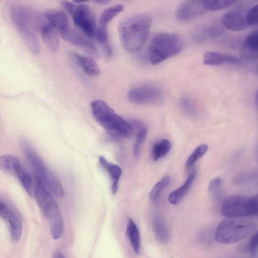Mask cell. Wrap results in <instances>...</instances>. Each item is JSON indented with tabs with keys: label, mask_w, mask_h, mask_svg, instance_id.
I'll return each mask as SVG.
<instances>
[{
	"label": "cell",
	"mask_w": 258,
	"mask_h": 258,
	"mask_svg": "<svg viewBox=\"0 0 258 258\" xmlns=\"http://www.w3.org/2000/svg\"><path fill=\"white\" fill-rule=\"evenodd\" d=\"M152 21L149 15L138 13L120 22L118 26L119 37L126 51L135 52L142 49L149 37Z\"/></svg>",
	"instance_id": "cell-1"
},
{
	"label": "cell",
	"mask_w": 258,
	"mask_h": 258,
	"mask_svg": "<svg viewBox=\"0 0 258 258\" xmlns=\"http://www.w3.org/2000/svg\"><path fill=\"white\" fill-rule=\"evenodd\" d=\"M91 109L96 121L110 136L116 138H128L133 133L132 125L108 106L104 101L95 100Z\"/></svg>",
	"instance_id": "cell-2"
},
{
	"label": "cell",
	"mask_w": 258,
	"mask_h": 258,
	"mask_svg": "<svg viewBox=\"0 0 258 258\" xmlns=\"http://www.w3.org/2000/svg\"><path fill=\"white\" fill-rule=\"evenodd\" d=\"M19 144L28 163L33 169L35 176L53 195L58 198L63 197V188L60 181L47 166L29 142L25 138H21Z\"/></svg>",
	"instance_id": "cell-3"
},
{
	"label": "cell",
	"mask_w": 258,
	"mask_h": 258,
	"mask_svg": "<svg viewBox=\"0 0 258 258\" xmlns=\"http://www.w3.org/2000/svg\"><path fill=\"white\" fill-rule=\"evenodd\" d=\"M34 193L39 208L49 222L52 237L55 239L59 238L62 235L64 225L59 206L50 191L36 176Z\"/></svg>",
	"instance_id": "cell-4"
},
{
	"label": "cell",
	"mask_w": 258,
	"mask_h": 258,
	"mask_svg": "<svg viewBox=\"0 0 258 258\" xmlns=\"http://www.w3.org/2000/svg\"><path fill=\"white\" fill-rule=\"evenodd\" d=\"M38 15L24 6H18L13 9L12 22L18 34L30 52L36 55L39 52V44L34 31L33 26L38 21Z\"/></svg>",
	"instance_id": "cell-5"
},
{
	"label": "cell",
	"mask_w": 258,
	"mask_h": 258,
	"mask_svg": "<svg viewBox=\"0 0 258 258\" xmlns=\"http://www.w3.org/2000/svg\"><path fill=\"white\" fill-rule=\"evenodd\" d=\"M255 228V223L249 220L228 218L222 221L217 226L215 238L221 244H232L248 237Z\"/></svg>",
	"instance_id": "cell-6"
},
{
	"label": "cell",
	"mask_w": 258,
	"mask_h": 258,
	"mask_svg": "<svg viewBox=\"0 0 258 258\" xmlns=\"http://www.w3.org/2000/svg\"><path fill=\"white\" fill-rule=\"evenodd\" d=\"M182 48V42L176 34L161 32L152 39L149 51L151 63L156 65L179 53Z\"/></svg>",
	"instance_id": "cell-7"
},
{
	"label": "cell",
	"mask_w": 258,
	"mask_h": 258,
	"mask_svg": "<svg viewBox=\"0 0 258 258\" xmlns=\"http://www.w3.org/2000/svg\"><path fill=\"white\" fill-rule=\"evenodd\" d=\"M0 169L2 171L12 173L20 180L25 190L32 194V177L19 160L12 155H4L0 157Z\"/></svg>",
	"instance_id": "cell-8"
},
{
	"label": "cell",
	"mask_w": 258,
	"mask_h": 258,
	"mask_svg": "<svg viewBox=\"0 0 258 258\" xmlns=\"http://www.w3.org/2000/svg\"><path fill=\"white\" fill-rule=\"evenodd\" d=\"M250 205V197L232 195L223 202L221 212L227 218H241L252 216Z\"/></svg>",
	"instance_id": "cell-9"
},
{
	"label": "cell",
	"mask_w": 258,
	"mask_h": 258,
	"mask_svg": "<svg viewBox=\"0 0 258 258\" xmlns=\"http://www.w3.org/2000/svg\"><path fill=\"white\" fill-rule=\"evenodd\" d=\"M70 14L73 17L75 25L87 37H95L97 30L95 20L90 8L87 5H75Z\"/></svg>",
	"instance_id": "cell-10"
},
{
	"label": "cell",
	"mask_w": 258,
	"mask_h": 258,
	"mask_svg": "<svg viewBox=\"0 0 258 258\" xmlns=\"http://www.w3.org/2000/svg\"><path fill=\"white\" fill-rule=\"evenodd\" d=\"M162 92L158 87L143 85L131 89L128 92L129 100L137 104H147L158 102L162 97Z\"/></svg>",
	"instance_id": "cell-11"
},
{
	"label": "cell",
	"mask_w": 258,
	"mask_h": 258,
	"mask_svg": "<svg viewBox=\"0 0 258 258\" xmlns=\"http://www.w3.org/2000/svg\"><path fill=\"white\" fill-rule=\"evenodd\" d=\"M247 12L241 9L230 10L223 14L221 24L231 31H242L249 26L247 20Z\"/></svg>",
	"instance_id": "cell-12"
},
{
	"label": "cell",
	"mask_w": 258,
	"mask_h": 258,
	"mask_svg": "<svg viewBox=\"0 0 258 258\" xmlns=\"http://www.w3.org/2000/svg\"><path fill=\"white\" fill-rule=\"evenodd\" d=\"M0 216L8 222L12 239L15 241H19L23 231L22 221L2 199L0 200Z\"/></svg>",
	"instance_id": "cell-13"
},
{
	"label": "cell",
	"mask_w": 258,
	"mask_h": 258,
	"mask_svg": "<svg viewBox=\"0 0 258 258\" xmlns=\"http://www.w3.org/2000/svg\"><path fill=\"white\" fill-rule=\"evenodd\" d=\"M206 11L201 0H183L176 10L175 16L180 21H187L201 15Z\"/></svg>",
	"instance_id": "cell-14"
},
{
	"label": "cell",
	"mask_w": 258,
	"mask_h": 258,
	"mask_svg": "<svg viewBox=\"0 0 258 258\" xmlns=\"http://www.w3.org/2000/svg\"><path fill=\"white\" fill-rule=\"evenodd\" d=\"M59 34L70 44L83 48L93 55L97 54V48L94 42L70 27Z\"/></svg>",
	"instance_id": "cell-15"
},
{
	"label": "cell",
	"mask_w": 258,
	"mask_h": 258,
	"mask_svg": "<svg viewBox=\"0 0 258 258\" xmlns=\"http://www.w3.org/2000/svg\"><path fill=\"white\" fill-rule=\"evenodd\" d=\"M240 61L241 60L235 56L215 51L206 52L204 53L203 58V63L209 66L236 64Z\"/></svg>",
	"instance_id": "cell-16"
},
{
	"label": "cell",
	"mask_w": 258,
	"mask_h": 258,
	"mask_svg": "<svg viewBox=\"0 0 258 258\" xmlns=\"http://www.w3.org/2000/svg\"><path fill=\"white\" fill-rule=\"evenodd\" d=\"M71 57L84 71L90 76H97L100 73V69L97 63L92 58L85 56L76 52H71Z\"/></svg>",
	"instance_id": "cell-17"
},
{
	"label": "cell",
	"mask_w": 258,
	"mask_h": 258,
	"mask_svg": "<svg viewBox=\"0 0 258 258\" xmlns=\"http://www.w3.org/2000/svg\"><path fill=\"white\" fill-rule=\"evenodd\" d=\"M46 19L59 33L70 27L69 19L66 14L58 10H49L44 13Z\"/></svg>",
	"instance_id": "cell-18"
},
{
	"label": "cell",
	"mask_w": 258,
	"mask_h": 258,
	"mask_svg": "<svg viewBox=\"0 0 258 258\" xmlns=\"http://www.w3.org/2000/svg\"><path fill=\"white\" fill-rule=\"evenodd\" d=\"M99 162L100 165L108 172L112 181V192L115 195L118 190V183L122 174V170L119 166L110 162L103 156L99 157Z\"/></svg>",
	"instance_id": "cell-19"
},
{
	"label": "cell",
	"mask_w": 258,
	"mask_h": 258,
	"mask_svg": "<svg viewBox=\"0 0 258 258\" xmlns=\"http://www.w3.org/2000/svg\"><path fill=\"white\" fill-rule=\"evenodd\" d=\"M42 38L47 48L52 52L57 51L59 47V39L55 28L50 24L43 25L41 28Z\"/></svg>",
	"instance_id": "cell-20"
},
{
	"label": "cell",
	"mask_w": 258,
	"mask_h": 258,
	"mask_svg": "<svg viewBox=\"0 0 258 258\" xmlns=\"http://www.w3.org/2000/svg\"><path fill=\"white\" fill-rule=\"evenodd\" d=\"M241 54L248 58H258V29L246 37L241 47Z\"/></svg>",
	"instance_id": "cell-21"
},
{
	"label": "cell",
	"mask_w": 258,
	"mask_h": 258,
	"mask_svg": "<svg viewBox=\"0 0 258 258\" xmlns=\"http://www.w3.org/2000/svg\"><path fill=\"white\" fill-rule=\"evenodd\" d=\"M224 29L219 25L213 24L197 30L194 34L195 41L200 42L217 37L224 33Z\"/></svg>",
	"instance_id": "cell-22"
},
{
	"label": "cell",
	"mask_w": 258,
	"mask_h": 258,
	"mask_svg": "<svg viewBox=\"0 0 258 258\" xmlns=\"http://www.w3.org/2000/svg\"><path fill=\"white\" fill-rule=\"evenodd\" d=\"M196 175L192 172L184 183L179 188L170 192L168 197V202L172 205L178 204L190 188Z\"/></svg>",
	"instance_id": "cell-23"
},
{
	"label": "cell",
	"mask_w": 258,
	"mask_h": 258,
	"mask_svg": "<svg viewBox=\"0 0 258 258\" xmlns=\"http://www.w3.org/2000/svg\"><path fill=\"white\" fill-rule=\"evenodd\" d=\"M154 234L159 241L166 243L170 238L168 227L164 220L159 217H155L152 222Z\"/></svg>",
	"instance_id": "cell-24"
},
{
	"label": "cell",
	"mask_w": 258,
	"mask_h": 258,
	"mask_svg": "<svg viewBox=\"0 0 258 258\" xmlns=\"http://www.w3.org/2000/svg\"><path fill=\"white\" fill-rule=\"evenodd\" d=\"M126 233L134 252L138 253L141 247L140 234L136 224L131 218L128 221Z\"/></svg>",
	"instance_id": "cell-25"
},
{
	"label": "cell",
	"mask_w": 258,
	"mask_h": 258,
	"mask_svg": "<svg viewBox=\"0 0 258 258\" xmlns=\"http://www.w3.org/2000/svg\"><path fill=\"white\" fill-rule=\"evenodd\" d=\"M124 9L122 5H117L104 10L99 18V26L107 28L109 22Z\"/></svg>",
	"instance_id": "cell-26"
},
{
	"label": "cell",
	"mask_w": 258,
	"mask_h": 258,
	"mask_svg": "<svg viewBox=\"0 0 258 258\" xmlns=\"http://www.w3.org/2000/svg\"><path fill=\"white\" fill-rule=\"evenodd\" d=\"M171 149L170 142L166 139L156 142L152 149V156L154 161H157L166 155Z\"/></svg>",
	"instance_id": "cell-27"
},
{
	"label": "cell",
	"mask_w": 258,
	"mask_h": 258,
	"mask_svg": "<svg viewBox=\"0 0 258 258\" xmlns=\"http://www.w3.org/2000/svg\"><path fill=\"white\" fill-rule=\"evenodd\" d=\"M204 8L210 11H217L229 7L238 0H201Z\"/></svg>",
	"instance_id": "cell-28"
},
{
	"label": "cell",
	"mask_w": 258,
	"mask_h": 258,
	"mask_svg": "<svg viewBox=\"0 0 258 258\" xmlns=\"http://www.w3.org/2000/svg\"><path fill=\"white\" fill-rule=\"evenodd\" d=\"M170 182V176L167 175L163 177L152 188L149 194V199L151 202H156L160 197L163 190L168 186Z\"/></svg>",
	"instance_id": "cell-29"
},
{
	"label": "cell",
	"mask_w": 258,
	"mask_h": 258,
	"mask_svg": "<svg viewBox=\"0 0 258 258\" xmlns=\"http://www.w3.org/2000/svg\"><path fill=\"white\" fill-rule=\"evenodd\" d=\"M208 146L206 144H202L198 146L187 158L185 166L187 168L192 167L195 163L203 157L207 152Z\"/></svg>",
	"instance_id": "cell-30"
},
{
	"label": "cell",
	"mask_w": 258,
	"mask_h": 258,
	"mask_svg": "<svg viewBox=\"0 0 258 258\" xmlns=\"http://www.w3.org/2000/svg\"><path fill=\"white\" fill-rule=\"evenodd\" d=\"M147 136V130L145 127L140 128L138 132L136 139L134 145L133 152L136 158H139L141 146Z\"/></svg>",
	"instance_id": "cell-31"
},
{
	"label": "cell",
	"mask_w": 258,
	"mask_h": 258,
	"mask_svg": "<svg viewBox=\"0 0 258 258\" xmlns=\"http://www.w3.org/2000/svg\"><path fill=\"white\" fill-rule=\"evenodd\" d=\"M247 20L249 26L258 27V4L247 12Z\"/></svg>",
	"instance_id": "cell-32"
},
{
	"label": "cell",
	"mask_w": 258,
	"mask_h": 258,
	"mask_svg": "<svg viewBox=\"0 0 258 258\" xmlns=\"http://www.w3.org/2000/svg\"><path fill=\"white\" fill-rule=\"evenodd\" d=\"M221 185V179L217 177L213 179L210 182L208 187L209 193L213 196L217 195Z\"/></svg>",
	"instance_id": "cell-33"
},
{
	"label": "cell",
	"mask_w": 258,
	"mask_h": 258,
	"mask_svg": "<svg viewBox=\"0 0 258 258\" xmlns=\"http://www.w3.org/2000/svg\"><path fill=\"white\" fill-rule=\"evenodd\" d=\"M258 247V230L253 234L250 239L248 250L252 254H254Z\"/></svg>",
	"instance_id": "cell-34"
},
{
	"label": "cell",
	"mask_w": 258,
	"mask_h": 258,
	"mask_svg": "<svg viewBox=\"0 0 258 258\" xmlns=\"http://www.w3.org/2000/svg\"><path fill=\"white\" fill-rule=\"evenodd\" d=\"M250 204L253 215H258V194L250 197Z\"/></svg>",
	"instance_id": "cell-35"
},
{
	"label": "cell",
	"mask_w": 258,
	"mask_h": 258,
	"mask_svg": "<svg viewBox=\"0 0 258 258\" xmlns=\"http://www.w3.org/2000/svg\"><path fill=\"white\" fill-rule=\"evenodd\" d=\"M183 108L188 112L192 113L194 112V107L191 102L187 98H184L181 102Z\"/></svg>",
	"instance_id": "cell-36"
},
{
	"label": "cell",
	"mask_w": 258,
	"mask_h": 258,
	"mask_svg": "<svg viewBox=\"0 0 258 258\" xmlns=\"http://www.w3.org/2000/svg\"><path fill=\"white\" fill-rule=\"evenodd\" d=\"M94 2L99 4H106L109 3L111 0H91Z\"/></svg>",
	"instance_id": "cell-37"
},
{
	"label": "cell",
	"mask_w": 258,
	"mask_h": 258,
	"mask_svg": "<svg viewBox=\"0 0 258 258\" xmlns=\"http://www.w3.org/2000/svg\"><path fill=\"white\" fill-rule=\"evenodd\" d=\"M255 101L256 107L258 110V90L256 93Z\"/></svg>",
	"instance_id": "cell-38"
},
{
	"label": "cell",
	"mask_w": 258,
	"mask_h": 258,
	"mask_svg": "<svg viewBox=\"0 0 258 258\" xmlns=\"http://www.w3.org/2000/svg\"><path fill=\"white\" fill-rule=\"evenodd\" d=\"M55 254V255L54 256L55 257L60 258V257H64V256L62 255V254L61 253L59 252H56V253Z\"/></svg>",
	"instance_id": "cell-39"
},
{
	"label": "cell",
	"mask_w": 258,
	"mask_h": 258,
	"mask_svg": "<svg viewBox=\"0 0 258 258\" xmlns=\"http://www.w3.org/2000/svg\"><path fill=\"white\" fill-rule=\"evenodd\" d=\"M75 3H82L86 2L89 1L90 0H73Z\"/></svg>",
	"instance_id": "cell-40"
},
{
	"label": "cell",
	"mask_w": 258,
	"mask_h": 258,
	"mask_svg": "<svg viewBox=\"0 0 258 258\" xmlns=\"http://www.w3.org/2000/svg\"><path fill=\"white\" fill-rule=\"evenodd\" d=\"M256 71H257V72L258 73V67H257Z\"/></svg>",
	"instance_id": "cell-41"
}]
</instances>
